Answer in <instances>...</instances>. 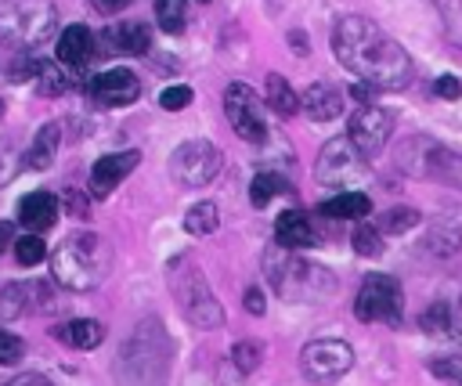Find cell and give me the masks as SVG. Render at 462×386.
Wrapping results in <instances>:
<instances>
[{"label":"cell","mask_w":462,"mask_h":386,"mask_svg":"<svg viewBox=\"0 0 462 386\" xmlns=\"http://www.w3.org/2000/svg\"><path fill=\"white\" fill-rule=\"evenodd\" d=\"M332 51L339 58V65H346L357 79H365L368 87H383V90H401L411 83V58L408 51L390 40L375 22L368 18H343L332 32Z\"/></svg>","instance_id":"obj_1"},{"label":"cell","mask_w":462,"mask_h":386,"mask_svg":"<svg viewBox=\"0 0 462 386\" xmlns=\"http://www.w3.org/2000/svg\"><path fill=\"white\" fill-rule=\"evenodd\" d=\"M101 238L97 234H69L58 253H54V278L65 289H94L105 278V260H101Z\"/></svg>","instance_id":"obj_2"},{"label":"cell","mask_w":462,"mask_h":386,"mask_svg":"<svg viewBox=\"0 0 462 386\" xmlns=\"http://www.w3.org/2000/svg\"><path fill=\"white\" fill-rule=\"evenodd\" d=\"M54 25L51 0H0V40L11 47L40 43Z\"/></svg>","instance_id":"obj_3"},{"label":"cell","mask_w":462,"mask_h":386,"mask_svg":"<svg viewBox=\"0 0 462 386\" xmlns=\"http://www.w3.org/2000/svg\"><path fill=\"white\" fill-rule=\"evenodd\" d=\"M411 144H415L422 155H415L408 144H404L401 155H397V162H401L408 173H415V177H437V180H448V184L462 188V155H458V152H451V148H444V144H437V141H426V137H415Z\"/></svg>","instance_id":"obj_4"},{"label":"cell","mask_w":462,"mask_h":386,"mask_svg":"<svg viewBox=\"0 0 462 386\" xmlns=\"http://www.w3.org/2000/svg\"><path fill=\"white\" fill-rule=\"evenodd\" d=\"M401 285L390 274H368L361 281V292L354 299V310L361 321H386V325H401Z\"/></svg>","instance_id":"obj_5"},{"label":"cell","mask_w":462,"mask_h":386,"mask_svg":"<svg viewBox=\"0 0 462 386\" xmlns=\"http://www.w3.org/2000/svg\"><path fill=\"white\" fill-rule=\"evenodd\" d=\"M170 281H173V289H177V299H180L184 314H188L199 328H217V325L224 321V310H220V303L213 299V292H209V285H206V278H202L199 271H173Z\"/></svg>","instance_id":"obj_6"},{"label":"cell","mask_w":462,"mask_h":386,"mask_svg":"<svg viewBox=\"0 0 462 386\" xmlns=\"http://www.w3.org/2000/svg\"><path fill=\"white\" fill-rule=\"evenodd\" d=\"M217 170H220V152L209 141H184L170 159V173L180 188H202L217 177Z\"/></svg>","instance_id":"obj_7"},{"label":"cell","mask_w":462,"mask_h":386,"mask_svg":"<svg viewBox=\"0 0 462 386\" xmlns=\"http://www.w3.org/2000/svg\"><path fill=\"white\" fill-rule=\"evenodd\" d=\"M300 368L307 379L328 382V379H339L354 368V350L343 339H314L300 350Z\"/></svg>","instance_id":"obj_8"},{"label":"cell","mask_w":462,"mask_h":386,"mask_svg":"<svg viewBox=\"0 0 462 386\" xmlns=\"http://www.w3.org/2000/svg\"><path fill=\"white\" fill-rule=\"evenodd\" d=\"M365 173V155L350 144V137H332L318 155V180L350 191L346 184Z\"/></svg>","instance_id":"obj_9"},{"label":"cell","mask_w":462,"mask_h":386,"mask_svg":"<svg viewBox=\"0 0 462 386\" xmlns=\"http://www.w3.org/2000/svg\"><path fill=\"white\" fill-rule=\"evenodd\" d=\"M224 112H227V119L242 141H263L267 137V123L260 115V97L249 83H231L224 90Z\"/></svg>","instance_id":"obj_10"},{"label":"cell","mask_w":462,"mask_h":386,"mask_svg":"<svg viewBox=\"0 0 462 386\" xmlns=\"http://www.w3.org/2000/svg\"><path fill=\"white\" fill-rule=\"evenodd\" d=\"M390 133H393V115L386 112V108H379V105H361L354 115H350V126H346V137H350V144L368 159V155H379L383 152V144L390 141Z\"/></svg>","instance_id":"obj_11"},{"label":"cell","mask_w":462,"mask_h":386,"mask_svg":"<svg viewBox=\"0 0 462 386\" xmlns=\"http://www.w3.org/2000/svg\"><path fill=\"white\" fill-rule=\"evenodd\" d=\"M87 94L101 108H123L141 97V79L130 69H105L87 83Z\"/></svg>","instance_id":"obj_12"},{"label":"cell","mask_w":462,"mask_h":386,"mask_svg":"<svg viewBox=\"0 0 462 386\" xmlns=\"http://www.w3.org/2000/svg\"><path fill=\"white\" fill-rule=\"evenodd\" d=\"M141 162V155L130 148V152H112V155H101L94 166H90V195L94 198H108L130 173L134 166Z\"/></svg>","instance_id":"obj_13"},{"label":"cell","mask_w":462,"mask_h":386,"mask_svg":"<svg viewBox=\"0 0 462 386\" xmlns=\"http://www.w3.org/2000/svg\"><path fill=\"white\" fill-rule=\"evenodd\" d=\"M58 61L69 69V72H79L90 65L94 58V32L87 25H65L61 36H58V47H54Z\"/></svg>","instance_id":"obj_14"},{"label":"cell","mask_w":462,"mask_h":386,"mask_svg":"<svg viewBox=\"0 0 462 386\" xmlns=\"http://www.w3.org/2000/svg\"><path fill=\"white\" fill-rule=\"evenodd\" d=\"M300 108L307 112V119L328 123V119H336V115L343 112V90L332 87V83H325V79H318V83H310V87L300 94Z\"/></svg>","instance_id":"obj_15"},{"label":"cell","mask_w":462,"mask_h":386,"mask_svg":"<svg viewBox=\"0 0 462 386\" xmlns=\"http://www.w3.org/2000/svg\"><path fill=\"white\" fill-rule=\"evenodd\" d=\"M58 220V198L51 191H29L22 202H18V224L32 234H43L47 227H54Z\"/></svg>","instance_id":"obj_16"},{"label":"cell","mask_w":462,"mask_h":386,"mask_svg":"<svg viewBox=\"0 0 462 386\" xmlns=\"http://www.w3.org/2000/svg\"><path fill=\"white\" fill-rule=\"evenodd\" d=\"M274 238L278 245L285 249H307V245H318V231H314V220L300 209H285L278 220H274Z\"/></svg>","instance_id":"obj_17"},{"label":"cell","mask_w":462,"mask_h":386,"mask_svg":"<svg viewBox=\"0 0 462 386\" xmlns=\"http://www.w3.org/2000/svg\"><path fill=\"white\" fill-rule=\"evenodd\" d=\"M105 40H108L105 47L116 54H144L152 47V32L144 22H119L105 32Z\"/></svg>","instance_id":"obj_18"},{"label":"cell","mask_w":462,"mask_h":386,"mask_svg":"<svg viewBox=\"0 0 462 386\" xmlns=\"http://www.w3.org/2000/svg\"><path fill=\"white\" fill-rule=\"evenodd\" d=\"M54 335L65 343V346H76V350H94L101 339H105V325L94 321V317H72L65 325L54 328Z\"/></svg>","instance_id":"obj_19"},{"label":"cell","mask_w":462,"mask_h":386,"mask_svg":"<svg viewBox=\"0 0 462 386\" xmlns=\"http://www.w3.org/2000/svg\"><path fill=\"white\" fill-rule=\"evenodd\" d=\"M318 213L321 216H332V220H361L365 213H372V202H368V195L365 191H339V195H332V198H325L321 206H318Z\"/></svg>","instance_id":"obj_20"},{"label":"cell","mask_w":462,"mask_h":386,"mask_svg":"<svg viewBox=\"0 0 462 386\" xmlns=\"http://www.w3.org/2000/svg\"><path fill=\"white\" fill-rule=\"evenodd\" d=\"M58 141H61V130H58V123H43L40 130H36V137H32V144H29V166L32 170H47L51 162H54V155H58Z\"/></svg>","instance_id":"obj_21"},{"label":"cell","mask_w":462,"mask_h":386,"mask_svg":"<svg viewBox=\"0 0 462 386\" xmlns=\"http://www.w3.org/2000/svg\"><path fill=\"white\" fill-rule=\"evenodd\" d=\"M32 79H36V90H40L43 97H58V94H65V90L72 87V72H69V69H58V65L47 61V58L36 61Z\"/></svg>","instance_id":"obj_22"},{"label":"cell","mask_w":462,"mask_h":386,"mask_svg":"<svg viewBox=\"0 0 462 386\" xmlns=\"http://www.w3.org/2000/svg\"><path fill=\"white\" fill-rule=\"evenodd\" d=\"M267 105H271V112H278L282 119H289V115L300 108V94L289 87L285 76L271 72V76H267Z\"/></svg>","instance_id":"obj_23"},{"label":"cell","mask_w":462,"mask_h":386,"mask_svg":"<svg viewBox=\"0 0 462 386\" xmlns=\"http://www.w3.org/2000/svg\"><path fill=\"white\" fill-rule=\"evenodd\" d=\"M217 224H220L217 202H199V206H191L188 216H184V231H188V234H213Z\"/></svg>","instance_id":"obj_24"},{"label":"cell","mask_w":462,"mask_h":386,"mask_svg":"<svg viewBox=\"0 0 462 386\" xmlns=\"http://www.w3.org/2000/svg\"><path fill=\"white\" fill-rule=\"evenodd\" d=\"M155 22L162 32H180L188 25V0H155Z\"/></svg>","instance_id":"obj_25"},{"label":"cell","mask_w":462,"mask_h":386,"mask_svg":"<svg viewBox=\"0 0 462 386\" xmlns=\"http://www.w3.org/2000/svg\"><path fill=\"white\" fill-rule=\"evenodd\" d=\"M282 191H289V184L278 177V173H256L253 177V188H249V202L253 206H267L274 195H282Z\"/></svg>","instance_id":"obj_26"},{"label":"cell","mask_w":462,"mask_h":386,"mask_svg":"<svg viewBox=\"0 0 462 386\" xmlns=\"http://www.w3.org/2000/svg\"><path fill=\"white\" fill-rule=\"evenodd\" d=\"M350 242H354V253H357V256H368V260H372V256H379V253H383V234H379V231H375V224H368L365 216L357 220V227H354V238H350Z\"/></svg>","instance_id":"obj_27"},{"label":"cell","mask_w":462,"mask_h":386,"mask_svg":"<svg viewBox=\"0 0 462 386\" xmlns=\"http://www.w3.org/2000/svg\"><path fill=\"white\" fill-rule=\"evenodd\" d=\"M419 325H422V332H430V335H458V332H455V321H451V314H448L444 303L426 307L422 317H419Z\"/></svg>","instance_id":"obj_28"},{"label":"cell","mask_w":462,"mask_h":386,"mask_svg":"<svg viewBox=\"0 0 462 386\" xmlns=\"http://www.w3.org/2000/svg\"><path fill=\"white\" fill-rule=\"evenodd\" d=\"M47 256V245H43V238L40 234H22V238H14V260L22 263V267H36L40 260Z\"/></svg>","instance_id":"obj_29"},{"label":"cell","mask_w":462,"mask_h":386,"mask_svg":"<svg viewBox=\"0 0 462 386\" xmlns=\"http://www.w3.org/2000/svg\"><path fill=\"white\" fill-rule=\"evenodd\" d=\"M415 224H419V209H411V206H393L383 216V231H390V234H401V231H408Z\"/></svg>","instance_id":"obj_30"},{"label":"cell","mask_w":462,"mask_h":386,"mask_svg":"<svg viewBox=\"0 0 462 386\" xmlns=\"http://www.w3.org/2000/svg\"><path fill=\"white\" fill-rule=\"evenodd\" d=\"M462 242V227L458 224H440L437 231H430V249L433 253H455Z\"/></svg>","instance_id":"obj_31"},{"label":"cell","mask_w":462,"mask_h":386,"mask_svg":"<svg viewBox=\"0 0 462 386\" xmlns=\"http://www.w3.org/2000/svg\"><path fill=\"white\" fill-rule=\"evenodd\" d=\"M191 87H184V83H177V87H166L162 94H159V108H166V112H180V108H188L191 105Z\"/></svg>","instance_id":"obj_32"},{"label":"cell","mask_w":462,"mask_h":386,"mask_svg":"<svg viewBox=\"0 0 462 386\" xmlns=\"http://www.w3.org/2000/svg\"><path fill=\"white\" fill-rule=\"evenodd\" d=\"M440 4H444L440 18H444V25H448L451 43H462V0H440Z\"/></svg>","instance_id":"obj_33"},{"label":"cell","mask_w":462,"mask_h":386,"mask_svg":"<svg viewBox=\"0 0 462 386\" xmlns=\"http://www.w3.org/2000/svg\"><path fill=\"white\" fill-rule=\"evenodd\" d=\"M430 372L437 379H448L451 386H462V357H437L430 361Z\"/></svg>","instance_id":"obj_34"},{"label":"cell","mask_w":462,"mask_h":386,"mask_svg":"<svg viewBox=\"0 0 462 386\" xmlns=\"http://www.w3.org/2000/svg\"><path fill=\"white\" fill-rule=\"evenodd\" d=\"M231 357H235V364H238V372H253V368L260 364V357H263V350H260V343H238V346L231 350Z\"/></svg>","instance_id":"obj_35"},{"label":"cell","mask_w":462,"mask_h":386,"mask_svg":"<svg viewBox=\"0 0 462 386\" xmlns=\"http://www.w3.org/2000/svg\"><path fill=\"white\" fill-rule=\"evenodd\" d=\"M22 354H25V343L14 332L0 328V364H14V361H22Z\"/></svg>","instance_id":"obj_36"},{"label":"cell","mask_w":462,"mask_h":386,"mask_svg":"<svg viewBox=\"0 0 462 386\" xmlns=\"http://www.w3.org/2000/svg\"><path fill=\"white\" fill-rule=\"evenodd\" d=\"M36 61H40V58H32V54H18V58L11 61V69H7V79H14V83H22V79H32V72H36Z\"/></svg>","instance_id":"obj_37"},{"label":"cell","mask_w":462,"mask_h":386,"mask_svg":"<svg viewBox=\"0 0 462 386\" xmlns=\"http://www.w3.org/2000/svg\"><path fill=\"white\" fill-rule=\"evenodd\" d=\"M433 94L444 97V101H458V97H462V83H458L455 76H440V79L433 83Z\"/></svg>","instance_id":"obj_38"},{"label":"cell","mask_w":462,"mask_h":386,"mask_svg":"<svg viewBox=\"0 0 462 386\" xmlns=\"http://www.w3.org/2000/svg\"><path fill=\"white\" fill-rule=\"evenodd\" d=\"M245 310H249L253 317L267 310V303H263V292H260V289H245Z\"/></svg>","instance_id":"obj_39"},{"label":"cell","mask_w":462,"mask_h":386,"mask_svg":"<svg viewBox=\"0 0 462 386\" xmlns=\"http://www.w3.org/2000/svg\"><path fill=\"white\" fill-rule=\"evenodd\" d=\"M90 4H94V7L101 11V14H116V11H123V7H130L134 0H90Z\"/></svg>","instance_id":"obj_40"},{"label":"cell","mask_w":462,"mask_h":386,"mask_svg":"<svg viewBox=\"0 0 462 386\" xmlns=\"http://www.w3.org/2000/svg\"><path fill=\"white\" fill-rule=\"evenodd\" d=\"M65 206L76 213V216H87V202H83V195H76V191H69L65 195Z\"/></svg>","instance_id":"obj_41"},{"label":"cell","mask_w":462,"mask_h":386,"mask_svg":"<svg viewBox=\"0 0 462 386\" xmlns=\"http://www.w3.org/2000/svg\"><path fill=\"white\" fill-rule=\"evenodd\" d=\"M14 242V224H7V220H0V253L7 249Z\"/></svg>","instance_id":"obj_42"},{"label":"cell","mask_w":462,"mask_h":386,"mask_svg":"<svg viewBox=\"0 0 462 386\" xmlns=\"http://www.w3.org/2000/svg\"><path fill=\"white\" fill-rule=\"evenodd\" d=\"M11 386H51V382H43V379H32V375H29V379H18V382H11Z\"/></svg>","instance_id":"obj_43"},{"label":"cell","mask_w":462,"mask_h":386,"mask_svg":"<svg viewBox=\"0 0 462 386\" xmlns=\"http://www.w3.org/2000/svg\"><path fill=\"white\" fill-rule=\"evenodd\" d=\"M0 115H4V105H0Z\"/></svg>","instance_id":"obj_44"},{"label":"cell","mask_w":462,"mask_h":386,"mask_svg":"<svg viewBox=\"0 0 462 386\" xmlns=\"http://www.w3.org/2000/svg\"><path fill=\"white\" fill-rule=\"evenodd\" d=\"M202 4H206V0H202Z\"/></svg>","instance_id":"obj_45"}]
</instances>
